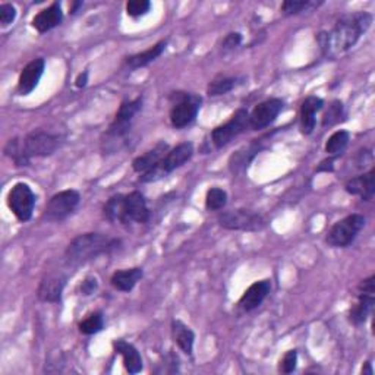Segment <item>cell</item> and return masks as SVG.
<instances>
[{
  "label": "cell",
  "instance_id": "1",
  "mask_svg": "<svg viewBox=\"0 0 375 375\" xmlns=\"http://www.w3.org/2000/svg\"><path fill=\"white\" fill-rule=\"evenodd\" d=\"M372 24V15L358 12L340 19L330 32L320 34V43L325 54L337 56L354 47L361 36Z\"/></svg>",
  "mask_w": 375,
  "mask_h": 375
},
{
  "label": "cell",
  "instance_id": "2",
  "mask_svg": "<svg viewBox=\"0 0 375 375\" xmlns=\"http://www.w3.org/2000/svg\"><path fill=\"white\" fill-rule=\"evenodd\" d=\"M120 248V241L103 233H84L76 236L66 248V261L71 266H84L100 255L110 254Z\"/></svg>",
  "mask_w": 375,
  "mask_h": 375
},
{
  "label": "cell",
  "instance_id": "3",
  "mask_svg": "<svg viewBox=\"0 0 375 375\" xmlns=\"http://www.w3.org/2000/svg\"><path fill=\"white\" fill-rule=\"evenodd\" d=\"M142 107V97H136L135 100L125 101L120 105L116 118L110 125V128L106 133V144L107 150L115 151L118 142H123L125 136H127L131 131V125L133 118L138 115V111Z\"/></svg>",
  "mask_w": 375,
  "mask_h": 375
},
{
  "label": "cell",
  "instance_id": "4",
  "mask_svg": "<svg viewBox=\"0 0 375 375\" xmlns=\"http://www.w3.org/2000/svg\"><path fill=\"white\" fill-rule=\"evenodd\" d=\"M192 156H194V145L192 142H180L175 149L167 151V154L163 157V160L158 163L150 172L141 175V182H156L158 179L164 178L166 175L172 173L173 170L184 166L186 162H189Z\"/></svg>",
  "mask_w": 375,
  "mask_h": 375
},
{
  "label": "cell",
  "instance_id": "5",
  "mask_svg": "<svg viewBox=\"0 0 375 375\" xmlns=\"http://www.w3.org/2000/svg\"><path fill=\"white\" fill-rule=\"evenodd\" d=\"M217 222L223 229L241 232H258L266 229L267 226V219L263 214L244 208L224 211L219 215Z\"/></svg>",
  "mask_w": 375,
  "mask_h": 375
},
{
  "label": "cell",
  "instance_id": "6",
  "mask_svg": "<svg viewBox=\"0 0 375 375\" xmlns=\"http://www.w3.org/2000/svg\"><path fill=\"white\" fill-rule=\"evenodd\" d=\"M170 101H172L170 123L176 129L185 128L195 120L201 107V97L188 93H173L172 97H170Z\"/></svg>",
  "mask_w": 375,
  "mask_h": 375
},
{
  "label": "cell",
  "instance_id": "7",
  "mask_svg": "<svg viewBox=\"0 0 375 375\" xmlns=\"http://www.w3.org/2000/svg\"><path fill=\"white\" fill-rule=\"evenodd\" d=\"M365 226L362 214H350L339 220L325 236V242L333 248H346L356 239V236Z\"/></svg>",
  "mask_w": 375,
  "mask_h": 375
},
{
  "label": "cell",
  "instance_id": "8",
  "mask_svg": "<svg viewBox=\"0 0 375 375\" xmlns=\"http://www.w3.org/2000/svg\"><path fill=\"white\" fill-rule=\"evenodd\" d=\"M79 201H81V195L75 189L58 192L45 204L43 219L50 223H61L75 211Z\"/></svg>",
  "mask_w": 375,
  "mask_h": 375
},
{
  "label": "cell",
  "instance_id": "9",
  "mask_svg": "<svg viewBox=\"0 0 375 375\" xmlns=\"http://www.w3.org/2000/svg\"><path fill=\"white\" fill-rule=\"evenodd\" d=\"M249 128V113L245 109L236 110L232 118L220 127L214 128L211 132V142L215 149H223L224 145L229 144L236 136H239Z\"/></svg>",
  "mask_w": 375,
  "mask_h": 375
},
{
  "label": "cell",
  "instance_id": "10",
  "mask_svg": "<svg viewBox=\"0 0 375 375\" xmlns=\"http://www.w3.org/2000/svg\"><path fill=\"white\" fill-rule=\"evenodd\" d=\"M8 207L19 222H28L36 207V195L30 185L24 182L14 185L8 194Z\"/></svg>",
  "mask_w": 375,
  "mask_h": 375
},
{
  "label": "cell",
  "instance_id": "11",
  "mask_svg": "<svg viewBox=\"0 0 375 375\" xmlns=\"http://www.w3.org/2000/svg\"><path fill=\"white\" fill-rule=\"evenodd\" d=\"M62 136L43 131H34L28 133L22 144L30 158L32 157H49L58 151L62 145Z\"/></svg>",
  "mask_w": 375,
  "mask_h": 375
},
{
  "label": "cell",
  "instance_id": "12",
  "mask_svg": "<svg viewBox=\"0 0 375 375\" xmlns=\"http://www.w3.org/2000/svg\"><path fill=\"white\" fill-rule=\"evenodd\" d=\"M283 106H285V103L280 98H268L263 103H259L249 113V128L259 131L270 127L280 115Z\"/></svg>",
  "mask_w": 375,
  "mask_h": 375
},
{
  "label": "cell",
  "instance_id": "13",
  "mask_svg": "<svg viewBox=\"0 0 375 375\" xmlns=\"http://www.w3.org/2000/svg\"><path fill=\"white\" fill-rule=\"evenodd\" d=\"M150 219V210L147 207L144 195L138 191H133L128 195H123V222L128 223H147Z\"/></svg>",
  "mask_w": 375,
  "mask_h": 375
},
{
  "label": "cell",
  "instance_id": "14",
  "mask_svg": "<svg viewBox=\"0 0 375 375\" xmlns=\"http://www.w3.org/2000/svg\"><path fill=\"white\" fill-rule=\"evenodd\" d=\"M65 286L66 276H63L62 272H50V275L41 279L37 289V297L41 302H61Z\"/></svg>",
  "mask_w": 375,
  "mask_h": 375
},
{
  "label": "cell",
  "instance_id": "15",
  "mask_svg": "<svg viewBox=\"0 0 375 375\" xmlns=\"http://www.w3.org/2000/svg\"><path fill=\"white\" fill-rule=\"evenodd\" d=\"M44 67H45V62L44 59L40 58L30 62L24 69H22L18 79V93L21 96H28L37 88L40 79L43 76Z\"/></svg>",
  "mask_w": 375,
  "mask_h": 375
},
{
  "label": "cell",
  "instance_id": "16",
  "mask_svg": "<svg viewBox=\"0 0 375 375\" xmlns=\"http://www.w3.org/2000/svg\"><path fill=\"white\" fill-rule=\"evenodd\" d=\"M345 189L350 195L359 197L363 201H371L375 195V172H374V169H371L368 173H363L356 178L349 179Z\"/></svg>",
  "mask_w": 375,
  "mask_h": 375
},
{
  "label": "cell",
  "instance_id": "17",
  "mask_svg": "<svg viewBox=\"0 0 375 375\" xmlns=\"http://www.w3.org/2000/svg\"><path fill=\"white\" fill-rule=\"evenodd\" d=\"M63 21V12L61 3L54 2L49 8H45L32 18V27L36 28L39 32H47L58 25L62 24Z\"/></svg>",
  "mask_w": 375,
  "mask_h": 375
},
{
  "label": "cell",
  "instance_id": "18",
  "mask_svg": "<svg viewBox=\"0 0 375 375\" xmlns=\"http://www.w3.org/2000/svg\"><path fill=\"white\" fill-rule=\"evenodd\" d=\"M271 290V281L270 280H261L255 281L254 285L249 286L239 301V306L244 311H253L263 303V301L267 298V294Z\"/></svg>",
  "mask_w": 375,
  "mask_h": 375
},
{
  "label": "cell",
  "instance_id": "19",
  "mask_svg": "<svg viewBox=\"0 0 375 375\" xmlns=\"http://www.w3.org/2000/svg\"><path fill=\"white\" fill-rule=\"evenodd\" d=\"M167 150H169V145L166 142H158L153 150L147 151L145 154L135 158L133 163H132L133 170L140 175L150 172L151 169H154L158 163L163 160V157L167 154Z\"/></svg>",
  "mask_w": 375,
  "mask_h": 375
},
{
  "label": "cell",
  "instance_id": "20",
  "mask_svg": "<svg viewBox=\"0 0 375 375\" xmlns=\"http://www.w3.org/2000/svg\"><path fill=\"white\" fill-rule=\"evenodd\" d=\"M116 354H119L123 359V365L129 374H138L142 371V358L138 349L133 345L125 342V340H115L113 342Z\"/></svg>",
  "mask_w": 375,
  "mask_h": 375
},
{
  "label": "cell",
  "instance_id": "21",
  "mask_svg": "<svg viewBox=\"0 0 375 375\" xmlns=\"http://www.w3.org/2000/svg\"><path fill=\"white\" fill-rule=\"evenodd\" d=\"M324 106V101L320 97L311 96L306 98L301 106V129L305 135H310L315 129L317 113Z\"/></svg>",
  "mask_w": 375,
  "mask_h": 375
},
{
  "label": "cell",
  "instance_id": "22",
  "mask_svg": "<svg viewBox=\"0 0 375 375\" xmlns=\"http://www.w3.org/2000/svg\"><path fill=\"white\" fill-rule=\"evenodd\" d=\"M166 45H167V41H164V40L158 41L157 44L153 45V47L147 49L145 52L129 56V58H127V61H125V66H127L128 69H131V71H135V69H140V67L150 65L156 59L160 58L163 52L166 50Z\"/></svg>",
  "mask_w": 375,
  "mask_h": 375
},
{
  "label": "cell",
  "instance_id": "23",
  "mask_svg": "<svg viewBox=\"0 0 375 375\" xmlns=\"http://www.w3.org/2000/svg\"><path fill=\"white\" fill-rule=\"evenodd\" d=\"M142 275H144L142 268L140 267L119 270L116 272H113L110 283L111 286L119 292H131L136 286V283L142 279Z\"/></svg>",
  "mask_w": 375,
  "mask_h": 375
},
{
  "label": "cell",
  "instance_id": "24",
  "mask_svg": "<svg viewBox=\"0 0 375 375\" xmlns=\"http://www.w3.org/2000/svg\"><path fill=\"white\" fill-rule=\"evenodd\" d=\"M172 337L178 347L186 355H192L194 350V342H195V333L191 328L182 323L180 320L172 321Z\"/></svg>",
  "mask_w": 375,
  "mask_h": 375
},
{
  "label": "cell",
  "instance_id": "25",
  "mask_svg": "<svg viewBox=\"0 0 375 375\" xmlns=\"http://www.w3.org/2000/svg\"><path fill=\"white\" fill-rule=\"evenodd\" d=\"M375 298L374 293H362L358 292V302L354 305V308L350 310V321L359 325L367 321V318L374 310Z\"/></svg>",
  "mask_w": 375,
  "mask_h": 375
},
{
  "label": "cell",
  "instance_id": "26",
  "mask_svg": "<svg viewBox=\"0 0 375 375\" xmlns=\"http://www.w3.org/2000/svg\"><path fill=\"white\" fill-rule=\"evenodd\" d=\"M349 140H350V133L347 131L345 129L336 131L325 142V153L334 158L339 157L346 150Z\"/></svg>",
  "mask_w": 375,
  "mask_h": 375
},
{
  "label": "cell",
  "instance_id": "27",
  "mask_svg": "<svg viewBox=\"0 0 375 375\" xmlns=\"http://www.w3.org/2000/svg\"><path fill=\"white\" fill-rule=\"evenodd\" d=\"M5 154L15 163V166H28L31 158L27 156L24 150V144H22V140L14 138L9 140L6 147H5Z\"/></svg>",
  "mask_w": 375,
  "mask_h": 375
},
{
  "label": "cell",
  "instance_id": "28",
  "mask_svg": "<svg viewBox=\"0 0 375 375\" xmlns=\"http://www.w3.org/2000/svg\"><path fill=\"white\" fill-rule=\"evenodd\" d=\"M105 217L110 223H120L123 222V195L118 194L111 197L105 206Z\"/></svg>",
  "mask_w": 375,
  "mask_h": 375
},
{
  "label": "cell",
  "instance_id": "29",
  "mask_svg": "<svg viewBox=\"0 0 375 375\" xmlns=\"http://www.w3.org/2000/svg\"><path fill=\"white\" fill-rule=\"evenodd\" d=\"M237 85V78H229V76H222L214 79L213 83H210L207 93L210 97H219V96H224L227 93H231V91Z\"/></svg>",
  "mask_w": 375,
  "mask_h": 375
},
{
  "label": "cell",
  "instance_id": "30",
  "mask_svg": "<svg viewBox=\"0 0 375 375\" xmlns=\"http://www.w3.org/2000/svg\"><path fill=\"white\" fill-rule=\"evenodd\" d=\"M258 151V149L255 147V144L249 145L248 149H245V151H237L232 156L231 158V170L233 173L241 172V170H245L248 167V163L251 162V158L255 156V153Z\"/></svg>",
  "mask_w": 375,
  "mask_h": 375
},
{
  "label": "cell",
  "instance_id": "31",
  "mask_svg": "<svg viewBox=\"0 0 375 375\" xmlns=\"http://www.w3.org/2000/svg\"><path fill=\"white\" fill-rule=\"evenodd\" d=\"M103 327H105V318H103V314H101V312L89 314L85 318V320H83L78 325L79 332H81L85 336L96 334V333L103 330Z\"/></svg>",
  "mask_w": 375,
  "mask_h": 375
},
{
  "label": "cell",
  "instance_id": "32",
  "mask_svg": "<svg viewBox=\"0 0 375 375\" xmlns=\"http://www.w3.org/2000/svg\"><path fill=\"white\" fill-rule=\"evenodd\" d=\"M227 204V194L222 188H211L206 197V207L210 211L223 210Z\"/></svg>",
  "mask_w": 375,
  "mask_h": 375
},
{
  "label": "cell",
  "instance_id": "33",
  "mask_svg": "<svg viewBox=\"0 0 375 375\" xmlns=\"http://www.w3.org/2000/svg\"><path fill=\"white\" fill-rule=\"evenodd\" d=\"M151 3L149 0H129L127 3V12L132 18H140L150 12Z\"/></svg>",
  "mask_w": 375,
  "mask_h": 375
},
{
  "label": "cell",
  "instance_id": "34",
  "mask_svg": "<svg viewBox=\"0 0 375 375\" xmlns=\"http://www.w3.org/2000/svg\"><path fill=\"white\" fill-rule=\"evenodd\" d=\"M343 115V105L340 103V101H333V103L328 106V111L324 115V120H323V125L324 127H332V125H334L336 122L340 120V118H342Z\"/></svg>",
  "mask_w": 375,
  "mask_h": 375
},
{
  "label": "cell",
  "instance_id": "35",
  "mask_svg": "<svg viewBox=\"0 0 375 375\" xmlns=\"http://www.w3.org/2000/svg\"><path fill=\"white\" fill-rule=\"evenodd\" d=\"M311 3L308 0H286L281 5V12L285 15H298L308 8Z\"/></svg>",
  "mask_w": 375,
  "mask_h": 375
},
{
  "label": "cell",
  "instance_id": "36",
  "mask_svg": "<svg viewBox=\"0 0 375 375\" xmlns=\"http://www.w3.org/2000/svg\"><path fill=\"white\" fill-rule=\"evenodd\" d=\"M298 363V352L297 350H288L285 356L280 361V371L283 374H290L297 369Z\"/></svg>",
  "mask_w": 375,
  "mask_h": 375
},
{
  "label": "cell",
  "instance_id": "37",
  "mask_svg": "<svg viewBox=\"0 0 375 375\" xmlns=\"http://www.w3.org/2000/svg\"><path fill=\"white\" fill-rule=\"evenodd\" d=\"M17 18V9L14 5L10 3H3L0 6V24L2 27H8L12 24Z\"/></svg>",
  "mask_w": 375,
  "mask_h": 375
},
{
  "label": "cell",
  "instance_id": "38",
  "mask_svg": "<svg viewBox=\"0 0 375 375\" xmlns=\"http://www.w3.org/2000/svg\"><path fill=\"white\" fill-rule=\"evenodd\" d=\"M242 43V36L239 32H231L227 34L226 39L223 40V49L224 50H233L237 45H241Z\"/></svg>",
  "mask_w": 375,
  "mask_h": 375
},
{
  "label": "cell",
  "instance_id": "39",
  "mask_svg": "<svg viewBox=\"0 0 375 375\" xmlns=\"http://www.w3.org/2000/svg\"><path fill=\"white\" fill-rule=\"evenodd\" d=\"M98 288V281L96 277H87L83 285H81V293L85 294V297H89V294H93Z\"/></svg>",
  "mask_w": 375,
  "mask_h": 375
},
{
  "label": "cell",
  "instance_id": "40",
  "mask_svg": "<svg viewBox=\"0 0 375 375\" xmlns=\"http://www.w3.org/2000/svg\"><path fill=\"white\" fill-rule=\"evenodd\" d=\"M333 163H334V157L328 158V160L323 162L320 166H318V172H332L333 170Z\"/></svg>",
  "mask_w": 375,
  "mask_h": 375
},
{
  "label": "cell",
  "instance_id": "41",
  "mask_svg": "<svg viewBox=\"0 0 375 375\" xmlns=\"http://www.w3.org/2000/svg\"><path fill=\"white\" fill-rule=\"evenodd\" d=\"M88 83V72L84 71L83 74H79L78 78H76V87L78 88H84Z\"/></svg>",
  "mask_w": 375,
  "mask_h": 375
},
{
  "label": "cell",
  "instance_id": "42",
  "mask_svg": "<svg viewBox=\"0 0 375 375\" xmlns=\"http://www.w3.org/2000/svg\"><path fill=\"white\" fill-rule=\"evenodd\" d=\"M362 372H363V374H368V375H372V374H374V371H372V368H371V363H369V362L365 363V368H362Z\"/></svg>",
  "mask_w": 375,
  "mask_h": 375
},
{
  "label": "cell",
  "instance_id": "43",
  "mask_svg": "<svg viewBox=\"0 0 375 375\" xmlns=\"http://www.w3.org/2000/svg\"><path fill=\"white\" fill-rule=\"evenodd\" d=\"M79 6H83V2H75V3H74V8L71 9V12H72V14H76V10H78Z\"/></svg>",
  "mask_w": 375,
  "mask_h": 375
}]
</instances>
